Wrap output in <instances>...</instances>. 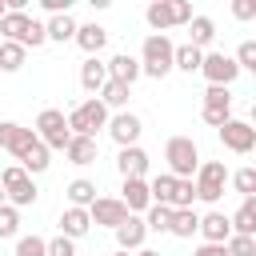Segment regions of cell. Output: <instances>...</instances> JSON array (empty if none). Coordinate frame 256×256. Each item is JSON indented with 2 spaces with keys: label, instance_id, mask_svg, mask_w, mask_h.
Listing matches in <instances>:
<instances>
[{
  "label": "cell",
  "instance_id": "cell-35",
  "mask_svg": "<svg viewBox=\"0 0 256 256\" xmlns=\"http://www.w3.org/2000/svg\"><path fill=\"white\" fill-rule=\"evenodd\" d=\"M232 184H236V192L248 200V196H256V168H240L236 176H232Z\"/></svg>",
  "mask_w": 256,
  "mask_h": 256
},
{
  "label": "cell",
  "instance_id": "cell-39",
  "mask_svg": "<svg viewBox=\"0 0 256 256\" xmlns=\"http://www.w3.org/2000/svg\"><path fill=\"white\" fill-rule=\"evenodd\" d=\"M48 256H76V244L68 236H56V240H48Z\"/></svg>",
  "mask_w": 256,
  "mask_h": 256
},
{
  "label": "cell",
  "instance_id": "cell-23",
  "mask_svg": "<svg viewBox=\"0 0 256 256\" xmlns=\"http://www.w3.org/2000/svg\"><path fill=\"white\" fill-rule=\"evenodd\" d=\"M176 184H180V180H176L172 172H160V176L148 184V192H152V204H168V208H172V200H176Z\"/></svg>",
  "mask_w": 256,
  "mask_h": 256
},
{
  "label": "cell",
  "instance_id": "cell-3",
  "mask_svg": "<svg viewBox=\"0 0 256 256\" xmlns=\"http://www.w3.org/2000/svg\"><path fill=\"white\" fill-rule=\"evenodd\" d=\"M144 20L152 32L164 36V28H176V24H192V4L188 0H152L144 8Z\"/></svg>",
  "mask_w": 256,
  "mask_h": 256
},
{
  "label": "cell",
  "instance_id": "cell-8",
  "mask_svg": "<svg viewBox=\"0 0 256 256\" xmlns=\"http://www.w3.org/2000/svg\"><path fill=\"white\" fill-rule=\"evenodd\" d=\"M200 72H204L208 88H228V84L240 76V64H236L232 56H224V52H204V64H200Z\"/></svg>",
  "mask_w": 256,
  "mask_h": 256
},
{
  "label": "cell",
  "instance_id": "cell-37",
  "mask_svg": "<svg viewBox=\"0 0 256 256\" xmlns=\"http://www.w3.org/2000/svg\"><path fill=\"white\" fill-rule=\"evenodd\" d=\"M192 200H196V184H192V180H180V184H176V200H172V212H176V208H192Z\"/></svg>",
  "mask_w": 256,
  "mask_h": 256
},
{
  "label": "cell",
  "instance_id": "cell-47",
  "mask_svg": "<svg viewBox=\"0 0 256 256\" xmlns=\"http://www.w3.org/2000/svg\"><path fill=\"white\" fill-rule=\"evenodd\" d=\"M252 120H256V104H252Z\"/></svg>",
  "mask_w": 256,
  "mask_h": 256
},
{
  "label": "cell",
  "instance_id": "cell-30",
  "mask_svg": "<svg viewBox=\"0 0 256 256\" xmlns=\"http://www.w3.org/2000/svg\"><path fill=\"white\" fill-rule=\"evenodd\" d=\"M68 200H72V208H92L96 184H92V180H72V184H68Z\"/></svg>",
  "mask_w": 256,
  "mask_h": 256
},
{
  "label": "cell",
  "instance_id": "cell-22",
  "mask_svg": "<svg viewBox=\"0 0 256 256\" xmlns=\"http://www.w3.org/2000/svg\"><path fill=\"white\" fill-rule=\"evenodd\" d=\"M64 156H68L72 164H80V168H84V164H92V160H96V140H92V136H72V140H68V148H64Z\"/></svg>",
  "mask_w": 256,
  "mask_h": 256
},
{
  "label": "cell",
  "instance_id": "cell-34",
  "mask_svg": "<svg viewBox=\"0 0 256 256\" xmlns=\"http://www.w3.org/2000/svg\"><path fill=\"white\" fill-rule=\"evenodd\" d=\"M16 256H48V240H40V236H20V240H16Z\"/></svg>",
  "mask_w": 256,
  "mask_h": 256
},
{
  "label": "cell",
  "instance_id": "cell-10",
  "mask_svg": "<svg viewBox=\"0 0 256 256\" xmlns=\"http://www.w3.org/2000/svg\"><path fill=\"white\" fill-rule=\"evenodd\" d=\"M216 132H220V144H224L228 152H236V156H244V152L256 148V128H252L248 120H228V124L216 128Z\"/></svg>",
  "mask_w": 256,
  "mask_h": 256
},
{
  "label": "cell",
  "instance_id": "cell-45",
  "mask_svg": "<svg viewBox=\"0 0 256 256\" xmlns=\"http://www.w3.org/2000/svg\"><path fill=\"white\" fill-rule=\"evenodd\" d=\"M116 256H132V252H116Z\"/></svg>",
  "mask_w": 256,
  "mask_h": 256
},
{
  "label": "cell",
  "instance_id": "cell-24",
  "mask_svg": "<svg viewBox=\"0 0 256 256\" xmlns=\"http://www.w3.org/2000/svg\"><path fill=\"white\" fill-rule=\"evenodd\" d=\"M188 28H192V32H188V36H192L188 44H192V48H200V52L216 40V24H212L208 16H192V24H188Z\"/></svg>",
  "mask_w": 256,
  "mask_h": 256
},
{
  "label": "cell",
  "instance_id": "cell-15",
  "mask_svg": "<svg viewBox=\"0 0 256 256\" xmlns=\"http://www.w3.org/2000/svg\"><path fill=\"white\" fill-rule=\"evenodd\" d=\"M200 236H204V244H228L232 240V220L224 212H208V216H200Z\"/></svg>",
  "mask_w": 256,
  "mask_h": 256
},
{
  "label": "cell",
  "instance_id": "cell-17",
  "mask_svg": "<svg viewBox=\"0 0 256 256\" xmlns=\"http://www.w3.org/2000/svg\"><path fill=\"white\" fill-rule=\"evenodd\" d=\"M124 196V208L136 216V212H148L152 208V192H148V180H124V188H120Z\"/></svg>",
  "mask_w": 256,
  "mask_h": 256
},
{
  "label": "cell",
  "instance_id": "cell-49",
  "mask_svg": "<svg viewBox=\"0 0 256 256\" xmlns=\"http://www.w3.org/2000/svg\"><path fill=\"white\" fill-rule=\"evenodd\" d=\"M252 168H256V164H252Z\"/></svg>",
  "mask_w": 256,
  "mask_h": 256
},
{
  "label": "cell",
  "instance_id": "cell-26",
  "mask_svg": "<svg viewBox=\"0 0 256 256\" xmlns=\"http://www.w3.org/2000/svg\"><path fill=\"white\" fill-rule=\"evenodd\" d=\"M172 236H180V240H188L192 232H200V216L192 212V208H176L172 212V228H168Z\"/></svg>",
  "mask_w": 256,
  "mask_h": 256
},
{
  "label": "cell",
  "instance_id": "cell-38",
  "mask_svg": "<svg viewBox=\"0 0 256 256\" xmlns=\"http://www.w3.org/2000/svg\"><path fill=\"white\" fill-rule=\"evenodd\" d=\"M232 60H236L240 68H248V72H252V68H256V40H244V44L236 48V56H232Z\"/></svg>",
  "mask_w": 256,
  "mask_h": 256
},
{
  "label": "cell",
  "instance_id": "cell-9",
  "mask_svg": "<svg viewBox=\"0 0 256 256\" xmlns=\"http://www.w3.org/2000/svg\"><path fill=\"white\" fill-rule=\"evenodd\" d=\"M40 136H36V128H24V124H16V120H0V148L4 152H12L16 160H24L28 156V148L36 144Z\"/></svg>",
  "mask_w": 256,
  "mask_h": 256
},
{
  "label": "cell",
  "instance_id": "cell-32",
  "mask_svg": "<svg viewBox=\"0 0 256 256\" xmlns=\"http://www.w3.org/2000/svg\"><path fill=\"white\" fill-rule=\"evenodd\" d=\"M144 224H148L152 232H168V228H172V208H168V204H152Z\"/></svg>",
  "mask_w": 256,
  "mask_h": 256
},
{
  "label": "cell",
  "instance_id": "cell-48",
  "mask_svg": "<svg viewBox=\"0 0 256 256\" xmlns=\"http://www.w3.org/2000/svg\"><path fill=\"white\" fill-rule=\"evenodd\" d=\"M252 80H256V68H252Z\"/></svg>",
  "mask_w": 256,
  "mask_h": 256
},
{
  "label": "cell",
  "instance_id": "cell-20",
  "mask_svg": "<svg viewBox=\"0 0 256 256\" xmlns=\"http://www.w3.org/2000/svg\"><path fill=\"white\" fill-rule=\"evenodd\" d=\"M80 84H84V92L100 96V88L108 84V64H100L96 56H88V60L80 64Z\"/></svg>",
  "mask_w": 256,
  "mask_h": 256
},
{
  "label": "cell",
  "instance_id": "cell-4",
  "mask_svg": "<svg viewBox=\"0 0 256 256\" xmlns=\"http://www.w3.org/2000/svg\"><path fill=\"white\" fill-rule=\"evenodd\" d=\"M96 128H108V108L100 104V96H88L84 104H76V108L68 112V132L96 140Z\"/></svg>",
  "mask_w": 256,
  "mask_h": 256
},
{
  "label": "cell",
  "instance_id": "cell-28",
  "mask_svg": "<svg viewBox=\"0 0 256 256\" xmlns=\"http://www.w3.org/2000/svg\"><path fill=\"white\" fill-rule=\"evenodd\" d=\"M200 64H204V52L200 48H192V44H180L176 48V60H172V68H180V72H200Z\"/></svg>",
  "mask_w": 256,
  "mask_h": 256
},
{
  "label": "cell",
  "instance_id": "cell-36",
  "mask_svg": "<svg viewBox=\"0 0 256 256\" xmlns=\"http://www.w3.org/2000/svg\"><path fill=\"white\" fill-rule=\"evenodd\" d=\"M224 248L228 256H256V236H232Z\"/></svg>",
  "mask_w": 256,
  "mask_h": 256
},
{
  "label": "cell",
  "instance_id": "cell-6",
  "mask_svg": "<svg viewBox=\"0 0 256 256\" xmlns=\"http://www.w3.org/2000/svg\"><path fill=\"white\" fill-rule=\"evenodd\" d=\"M0 188H4V200H8L12 208L36 204V184H32V176H28L20 164H8V168L0 172Z\"/></svg>",
  "mask_w": 256,
  "mask_h": 256
},
{
  "label": "cell",
  "instance_id": "cell-46",
  "mask_svg": "<svg viewBox=\"0 0 256 256\" xmlns=\"http://www.w3.org/2000/svg\"><path fill=\"white\" fill-rule=\"evenodd\" d=\"M0 204H4V188H0Z\"/></svg>",
  "mask_w": 256,
  "mask_h": 256
},
{
  "label": "cell",
  "instance_id": "cell-13",
  "mask_svg": "<svg viewBox=\"0 0 256 256\" xmlns=\"http://www.w3.org/2000/svg\"><path fill=\"white\" fill-rule=\"evenodd\" d=\"M140 132H144V124H140V116H132V112H116V116L108 120V136H112L120 148H132V144L140 140Z\"/></svg>",
  "mask_w": 256,
  "mask_h": 256
},
{
  "label": "cell",
  "instance_id": "cell-7",
  "mask_svg": "<svg viewBox=\"0 0 256 256\" xmlns=\"http://www.w3.org/2000/svg\"><path fill=\"white\" fill-rule=\"evenodd\" d=\"M196 200H204V204H216L220 196H224V184H228V168H224V160H204L200 168H196Z\"/></svg>",
  "mask_w": 256,
  "mask_h": 256
},
{
  "label": "cell",
  "instance_id": "cell-5",
  "mask_svg": "<svg viewBox=\"0 0 256 256\" xmlns=\"http://www.w3.org/2000/svg\"><path fill=\"white\" fill-rule=\"evenodd\" d=\"M36 136H40V144H44L48 152H64L68 140H72V132H68V116H64L60 108H44V112L36 116Z\"/></svg>",
  "mask_w": 256,
  "mask_h": 256
},
{
  "label": "cell",
  "instance_id": "cell-14",
  "mask_svg": "<svg viewBox=\"0 0 256 256\" xmlns=\"http://www.w3.org/2000/svg\"><path fill=\"white\" fill-rule=\"evenodd\" d=\"M116 168H120V176H124V180H144V172H148V152H144L140 144H132V148H120V156H116Z\"/></svg>",
  "mask_w": 256,
  "mask_h": 256
},
{
  "label": "cell",
  "instance_id": "cell-41",
  "mask_svg": "<svg viewBox=\"0 0 256 256\" xmlns=\"http://www.w3.org/2000/svg\"><path fill=\"white\" fill-rule=\"evenodd\" d=\"M192 256H228V248H224V244H200Z\"/></svg>",
  "mask_w": 256,
  "mask_h": 256
},
{
  "label": "cell",
  "instance_id": "cell-27",
  "mask_svg": "<svg viewBox=\"0 0 256 256\" xmlns=\"http://www.w3.org/2000/svg\"><path fill=\"white\" fill-rule=\"evenodd\" d=\"M48 164H52V152H48V148H44L40 140H36V144L28 148V156L20 160V168H24L28 176H36V172H48Z\"/></svg>",
  "mask_w": 256,
  "mask_h": 256
},
{
  "label": "cell",
  "instance_id": "cell-11",
  "mask_svg": "<svg viewBox=\"0 0 256 256\" xmlns=\"http://www.w3.org/2000/svg\"><path fill=\"white\" fill-rule=\"evenodd\" d=\"M88 216H92V224H104V228H112V232H116V228H120V224H124L132 212L124 208V200L96 196V200H92V208H88Z\"/></svg>",
  "mask_w": 256,
  "mask_h": 256
},
{
  "label": "cell",
  "instance_id": "cell-18",
  "mask_svg": "<svg viewBox=\"0 0 256 256\" xmlns=\"http://www.w3.org/2000/svg\"><path fill=\"white\" fill-rule=\"evenodd\" d=\"M88 228H92L88 208H64V212H60V236L80 240V236H88Z\"/></svg>",
  "mask_w": 256,
  "mask_h": 256
},
{
  "label": "cell",
  "instance_id": "cell-43",
  "mask_svg": "<svg viewBox=\"0 0 256 256\" xmlns=\"http://www.w3.org/2000/svg\"><path fill=\"white\" fill-rule=\"evenodd\" d=\"M4 16H8V0H0V20H4Z\"/></svg>",
  "mask_w": 256,
  "mask_h": 256
},
{
  "label": "cell",
  "instance_id": "cell-33",
  "mask_svg": "<svg viewBox=\"0 0 256 256\" xmlns=\"http://www.w3.org/2000/svg\"><path fill=\"white\" fill-rule=\"evenodd\" d=\"M16 228H20V212L12 204H0V240L16 236Z\"/></svg>",
  "mask_w": 256,
  "mask_h": 256
},
{
  "label": "cell",
  "instance_id": "cell-42",
  "mask_svg": "<svg viewBox=\"0 0 256 256\" xmlns=\"http://www.w3.org/2000/svg\"><path fill=\"white\" fill-rule=\"evenodd\" d=\"M240 212H244V216H248V220H256V196H248V200H244V204H240Z\"/></svg>",
  "mask_w": 256,
  "mask_h": 256
},
{
  "label": "cell",
  "instance_id": "cell-12",
  "mask_svg": "<svg viewBox=\"0 0 256 256\" xmlns=\"http://www.w3.org/2000/svg\"><path fill=\"white\" fill-rule=\"evenodd\" d=\"M228 120H232V96H228V88H208L204 92V124L224 128Z\"/></svg>",
  "mask_w": 256,
  "mask_h": 256
},
{
  "label": "cell",
  "instance_id": "cell-31",
  "mask_svg": "<svg viewBox=\"0 0 256 256\" xmlns=\"http://www.w3.org/2000/svg\"><path fill=\"white\" fill-rule=\"evenodd\" d=\"M24 68V48L12 40H0V72H20Z\"/></svg>",
  "mask_w": 256,
  "mask_h": 256
},
{
  "label": "cell",
  "instance_id": "cell-1",
  "mask_svg": "<svg viewBox=\"0 0 256 256\" xmlns=\"http://www.w3.org/2000/svg\"><path fill=\"white\" fill-rule=\"evenodd\" d=\"M172 60H176V44H172L168 36L152 32V36L144 40V48H140V72L152 76V80H164V76L172 72Z\"/></svg>",
  "mask_w": 256,
  "mask_h": 256
},
{
  "label": "cell",
  "instance_id": "cell-21",
  "mask_svg": "<svg viewBox=\"0 0 256 256\" xmlns=\"http://www.w3.org/2000/svg\"><path fill=\"white\" fill-rule=\"evenodd\" d=\"M44 32H48V40H56V44H68V40H76L80 24L72 20V12H64V16H52V20L44 24Z\"/></svg>",
  "mask_w": 256,
  "mask_h": 256
},
{
  "label": "cell",
  "instance_id": "cell-25",
  "mask_svg": "<svg viewBox=\"0 0 256 256\" xmlns=\"http://www.w3.org/2000/svg\"><path fill=\"white\" fill-rule=\"evenodd\" d=\"M104 40H108V32H104L100 24H80V32H76V44H80L88 56H96V52L104 48Z\"/></svg>",
  "mask_w": 256,
  "mask_h": 256
},
{
  "label": "cell",
  "instance_id": "cell-2",
  "mask_svg": "<svg viewBox=\"0 0 256 256\" xmlns=\"http://www.w3.org/2000/svg\"><path fill=\"white\" fill-rule=\"evenodd\" d=\"M164 160H168V172L176 180H192L200 168V148L192 144V136H172L164 144Z\"/></svg>",
  "mask_w": 256,
  "mask_h": 256
},
{
  "label": "cell",
  "instance_id": "cell-40",
  "mask_svg": "<svg viewBox=\"0 0 256 256\" xmlns=\"http://www.w3.org/2000/svg\"><path fill=\"white\" fill-rule=\"evenodd\" d=\"M232 16L236 20H256V0H232Z\"/></svg>",
  "mask_w": 256,
  "mask_h": 256
},
{
  "label": "cell",
  "instance_id": "cell-16",
  "mask_svg": "<svg viewBox=\"0 0 256 256\" xmlns=\"http://www.w3.org/2000/svg\"><path fill=\"white\" fill-rule=\"evenodd\" d=\"M144 236H148V224H144L140 216H128V220L116 228V244H120V252H140Z\"/></svg>",
  "mask_w": 256,
  "mask_h": 256
},
{
  "label": "cell",
  "instance_id": "cell-29",
  "mask_svg": "<svg viewBox=\"0 0 256 256\" xmlns=\"http://www.w3.org/2000/svg\"><path fill=\"white\" fill-rule=\"evenodd\" d=\"M128 96H132V88H128V84H116V80H108V84L100 88V104H104V108H124Z\"/></svg>",
  "mask_w": 256,
  "mask_h": 256
},
{
  "label": "cell",
  "instance_id": "cell-44",
  "mask_svg": "<svg viewBox=\"0 0 256 256\" xmlns=\"http://www.w3.org/2000/svg\"><path fill=\"white\" fill-rule=\"evenodd\" d=\"M136 256H160V252H148V248H140V252H136Z\"/></svg>",
  "mask_w": 256,
  "mask_h": 256
},
{
  "label": "cell",
  "instance_id": "cell-19",
  "mask_svg": "<svg viewBox=\"0 0 256 256\" xmlns=\"http://www.w3.org/2000/svg\"><path fill=\"white\" fill-rule=\"evenodd\" d=\"M140 76V60L136 56H128V52H120V56H112L108 60V80H116V84H128L132 88V80Z\"/></svg>",
  "mask_w": 256,
  "mask_h": 256
}]
</instances>
